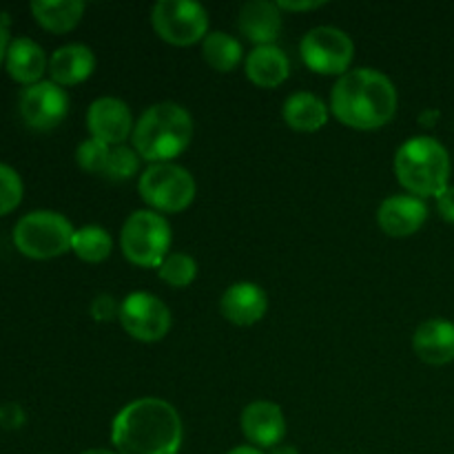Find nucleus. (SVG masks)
I'll return each mask as SVG.
<instances>
[{
	"label": "nucleus",
	"mask_w": 454,
	"mask_h": 454,
	"mask_svg": "<svg viewBox=\"0 0 454 454\" xmlns=\"http://www.w3.org/2000/svg\"><path fill=\"white\" fill-rule=\"evenodd\" d=\"M111 248H114L111 235L106 233V229L98 224H87L82 229H75L74 239H71V251L82 262H89V264L105 262L111 255Z\"/></svg>",
	"instance_id": "nucleus-24"
},
{
	"label": "nucleus",
	"mask_w": 454,
	"mask_h": 454,
	"mask_svg": "<svg viewBox=\"0 0 454 454\" xmlns=\"http://www.w3.org/2000/svg\"><path fill=\"white\" fill-rule=\"evenodd\" d=\"M18 106H20L22 120L31 129L49 131V129L58 127L69 114V96H67L65 87L56 84L53 80H40V82L22 89Z\"/></svg>",
	"instance_id": "nucleus-11"
},
{
	"label": "nucleus",
	"mask_w": 454,
	"mask_h": 454,
	"mask_svg": "<svg viewBox=\"0 0 454 454\" xmlns=\"http://www.w3.org/2000/svg\"><path fill=\"white\" fill-rule=\"evenodd\" d=\"M171 224L167 217L151 208L131 213L120 231L124 257L142 269H160L164 257L171 253Z\"/></svg>",
	"instance_id": "nucleus-6"
},
{
	"label": "nucleus",
	"mask_w": 454,
	"mask_h": 454,
	"mask_svg": "<svg viewBox=\"0 0 454 454\" xmlns=\"http://www.w3.org/2000/svg\"><path fill=\"white\" fill-rule=\"evenodd\" d=\"M9 43H12V40H9V31H7V27L0 25V62H3V60H4V56H7Z\"/></svg>",
	"instance_id": "nucleus-32"
},
{
	"label": "nucleus",
	"mask_w": 454,
	"mask_h": 454,
	"mask_svg": "<svg viewBox=\"0 0 454 454\" xmlns=\"http://www.w3.org/2000/svg\"><path fill=\"white\" fill-rule=\"evenodd\" d=\"M331 111L344 127L375 131L397 114V89L381 71L353 69L333 87Z\"/></svg>",
	"instance_id": "nucleus-2"
},
{
	"label": "nucleus",
	"mask_w": 454,
	"mask_h": 454,
	"mask_svg": "<svg viewBox=\"0 0 454 454\" xmlns=\"http://www.w3.org/2000/svg\"><path fill=\"white\" fill-rule=\"evenodd\" d=\"M74 224L62 213L31 211L22 215L13 226V244L18 251L34 260H51L71 251L74 239Z\"/></svg>",
	"instance_id": "nucleus-5"
},
{
	"label": "nucleus",
	"mask_w": 454,
	"mask_h": 454,
	"mask_svg": "<svg viewBox=\"0 0 454 454\" xmlns=\"http://www.w3.org/2000/svg\"><path fill=\"white\" fill-rule=\"evenodd\" d=\"M160 279L173 288H186L198 278V262L189 253H168L158 269Z\"/></svg>",
	"instance_id": "nucleus-25"
},
{
	"label": "nucleus",
	"mask_w": 454,
	"mask_h": 454,
	"mask_svg": "<svg viewBox=\"0 0 454 454\" xmlns=\"http://www.w3.org/2000/svg\"><path fill=\"white\" fill-rule=\"evenodd\" d=\"M239 426L244 437L257 448H275L286 434V417L282 408L266 399L248 403L239 417Z\"/></svg>",
	"instance_id": "nucleus-14"
},
{
	"label": "nucleus",
	"mask_w": 454,
	"mask_h": 454,
	"mask_svg": "<svg viewBox=\"0 0 454 454\" xmlns=\"http://www.w3.org/2000/svg\"><path fill=\"white\" fill-rule=\"evenodd\" d=\"M96 69V56L87 44H62L49 58V74L60 87H74L84 82Z\"/></svg>",
	"instance_id": "nucleus-18"
},
{
	"label": "nucleus",
	"mask_w": 454,
	"mask_h": 454,
	"mask_svg": "<svg viewBox=\"0 0 454 454\" xmlns=\"http://www.w3.org/2000/svg\"><path fill=\"white\" fill-rule=\"evenodd\" d=\"M247 78L262 89H275L286 82L291 74V60L278 44H264L255 47L244 62Z\"/></svg>",
	"instance_id": "nucleus-19"
},
{
	"label": "nucleus",
	"mask_w": 454,
	"mask_h": 454,
	"mask_svg": "<svg viewBox=\"0 0 454 454\" xmlns=\"http://www.w3.org/2000/svg\"><path fill=\"white\" fill-rule=\"evenodd\" d=\"M202 56L213 69L220 71V74H229L242 62L244 51L239 40H235L233 35L224 34V31H211L202 40Z\"/></svg>",
	"instance_id": "nucleus-23"
},
{
	"label": "nucleus",
	"mask_w": 454,
	"mask_h": 454,
	"mask_svg": "<svg viewBox=\"0 0 454 454\" xmlns=\"http://www.w3.org/2000/svg\"><path fill=\"white\" fill-rule=\"evenodd\" d=\"M120 315V304L115 301V297L111 295H98L96 300L91 301V317L96 319V322H111L114 317H118Z\"/></svg>",
	"instance_id": "nucleus-29"
},
{
	"label": "nucleus",
	"mask_w": 454,
	"mask_h": 454,
	"mask_svg": "<svg viewBox=\"0 0 454 454\" xmlns=\"http://www.w3.org/2000/svg\"><path fill=\"white\" fill-rule=\"evenodd\" d=\"M437 208L439 215H442L443 220L454 224V186L448 184L446 189L437 195Z\"/></svg>",
	"instance_id": "nucleus-30"
},
{
	"label": "nucleus",
	"mask_w": 454,
	"mask_h": 454,
	"mask_svg": "<svg viewBox=\"0 0 454 454\" xmlns=\"http://www.w3.org/2000/svg\"><path fill=\"white\" fill-rule=\"evenodd\" d=\"M220 310L224 319H229L235 326H253L269 310V297L257 284L235 282L222 295Z\"/></svg>",
	"instance_id": "nucleus-15"
},
{
	"label": "nucleus",
	"mask_w": 454,
	"mask_h": 454,
	"mask_svg": "<svg viewBox=\"0 0 454 454\" xmlns=\"http://www.w3.org/2000/svg\"><path fill=\"white\" fill-rule=\"evenodd\" d=\"M300 53L310 71L322 75L348 74L355 58V43L337 27H315L301 38Z\"/></svg>",
	"instance_id": "nucleus-9"
},
{
	"label": "nucleus",
	"mask_w": 454,
	"mask_h": 454,
	"mask_svg": "<svg viewBox=\"0 0 454 454\" xmlns=\"http://www.w3.org/2000/svg\"><path fill=\"white\" fill-rule=\"evenodd\" d=\"M284 122L300 133L319 131L328 122V106L310 91H297L284 102Z\"/></svg>",
	"instance_id": "nucleus-21"
},
{
	"label": "nucleus",
	"mask_w": 454,
	"mask_h": 454,
	"mask_svg": "<svg viewBox=\"0 0 454 454\" xmlns=\"http://www.w3.org/2000/svg\"><path fill=\"white\" fill-rule=\"evenodd\" d=\"M111 146L105 142L96 140V137H89V140L80 142V146L75 149V162L82 171L87 173H105L106 162H109Z\"/></svg>",
	"instance_id": "nucleus-27"
},
{
	"label": "nucleus",
	"mask_w": 454,
	"mask_h": 454,
	"mask_svg": "<svg viewBox=\"0 0 454 454\" xmlns=\"http://www.w3.org/2000/svg\"><path fill=\"white\" fill-rule=\"evenodd\" d=\"M22 191L25 186H22L20 176L12 167L0 162V215H7L20 204Z\"/></svg>",
	"instance_id": "nucleus-28"
},
{
	"label": "nucleus",
	"mask_w": 454,
	"mask_h": 454,
	"mask_svg": "<svg viewBox=\"0 0 454 454\" xmlns=\"http://www.w3.org/2000/svg\"><path fill=\"white\" fill-rule=\"evenodd\" d=\"M9 75L16 82L35 84L43 80V74L49 69V60L44 49L31 38H13L9 43L7 56H4Z\"/></svg>",
	"instance_id": "nucleus-20"
},
{
	"label": "nucleus",
	"mask_w": 454,
	"mask_h": 454,
	"mask_svg": "<svg viewBox=\"0 0 454 454\" xmlns=\"http://www.w3.org/2000/svg\"><path fill=\"white\" fill-rule=\"evenodd\" d=\"M182 437L180 415L158 397L127 403L111 426V442L118 454H177Z\"/></svg>",
	"instance_id": "nucleus-1"
},
{
	"label": "nucleus",
	"mask_w": 454,
	"mask_h": 454,
	"mask_svg": "<svg viewBox=\"0 0 454 454\" xmlns=\"http://www.w3.org/2000/svg\"><path fill=\"white\" fill-rule=\"evenodd\" d=\"M238 25L239 31L255 47L275 44V40L282 34V9L278 7V3L253 0V3H247L239 9Z\"/></svg>",
	"instance_id": "nucleus-17"
},
{
	"label": "nucleus",
	"mask_w": 454,
	"mask_h": 454,
	"mask_svg": "<svg viewBox=\"0 0 454 454\" xmlns=\"http://www.w3.org/2000/svg\"><path fill=\"white\" fill-rule=\"evenodd\" d=\"M278 7L282 12H310V9L324 7V3H317V0H310V3H286V0H279Z\"/></svg>",
	"instance_id": "nucleus-31"
},
{
	"label": "nucleus",
	"mask_w": 454,
	"mask_h": 454,
	"mask_svg": "<svg viewBox=\"0 0 454 454\" xmlns=\"http://www.w3.org/2000/svg\"><path fill=\"white\" fill-rule=\"evenodd\" d=\"M273 454H297V450H295V448H291V446H284V448H278V450H275Z\"/></svg>",
	"instance_id": "nucleus-34"
},
{
	"label": "nucleus",
	"mask_w": 454,
	"mask_h": 454,
	"mask_svg": "<svg viewBox=\"0 0 454 454\" xmlns=\"http://www.w3.org/2000/svg\"><path fill=\"white\" fill-rule=\"evenodd\" d=\"M450 155L439 140L417 136L403 142L395 153V176L399 184L417 198H437L450 180Z\"/></svg>",
	"instance_id": "nucleus-4"
},
{
	"label": "nucleus",
	"mask_w": 454,
	"mask_h": 454,
	"mask_svg": "<svg viewBox=\"0 0 454 454\" xmlns=\"http://www.w3.org/2000/svg\"><path fill=\"white\" fill-rule=\"evenodd\" d=\"M412 348L417 357L430 366L454 362V324L442 317L419 324L412 337Z\"/></svg>",
	"instance_id": "nucleus-16"
},
{
	"label": "nucleus",
	"mask_w": 454,
	"mask_h": 454,
	"mask_svg": "<svg viewBox=\"0 0 454 454\" xmlns=\"http://www.w3.org/2000/svg\"><path fill=\"white\" fill-rule=\"evenodd\" d=\"M151 25L164 43L189 47L208 35V13L193 0H160L151 9Z\"/></svg>",
	"instance_id": "nucleus-8"
},
{
	"label": "nucleus",
	"mask_w": 454,
	"mask_h": 454,
	"mask_svg": "<svg viewBox=\"0 0 454 454\" xmlns=\"http://www.w3.org/2000/svg\"><path fill=\"white\" fill-rule=\"evenodd\" d=\"M142 200L155 213H180L193 204L198 184L184 167L173 162L151 164L137 182Z\"/></svg>",
	"instance_id": "nucleus-7"
},
{
	"label": "nucleus",
	"mask_w": 454,
	"mask_h": 454,
	"mask_svg": "<svg viewBox=\"0 0 454 454\" xmlns=\"http://www.w3.org/2000/svg\"><path fill=\"white\" fill-rule=\"evenodd\" d=\"M428 220V207L417 195H390L377 208L380 229L390 238L415 235Z\"/></svg>",
	"instance_id": "nucleus-13"
},
{
	"label": "nucleus",
	"mask_w": 454,
	"mask_h": 454,
	"mask_svg": "<svg viewBox=\"0 0 454 454\" xmlns=\"http://www.w3.org/2000/svg\"><path fill=\"white\" fill-rule=\"evenodd\" d=\"M31 13L44 29L53 31V34H67L82 20L84 3L80 0H35L31 3Z\"/></svg>",
	"instance_id": "nucleus-22"
},
{
	"label": "nucleus",
	"mask_w": 454,
	"mask_h": 454,
	"mask_svg": "<svg viewBox=\"0 0 454 454\" xmlns=\"http://www.w3.org/2000/svg\"><path fill=\"white\" fill-rule=\"evenodd\" d=\"M193 140V118L177 102H158L149 106L131 133L133 149L151 164L171 162L184 153Z\"/></svg>",
	"instance_id": "nucleus-3"
},
{
	"label": "nucleus",
	"mask_w": 454,
	"mask_h": 454,
	"mask_svg": "<svg viewBox=\"0 0 454 454\" xmlns=\"http://www.w3.org/2000/svg\"><path fill=\"white\" fill-rule=\"evenodd\" d=\"M120 324L137 341L153 344L171 331V310L160 297L137 291L120 301Z\"/></svg>",
	"instance_id": "nucleus-10"
},
{
	"label": "nucleus",
	"mask_w": 454,
	"mask_h": 454,
	"mask_svg": "<svg viewBox=\"0 0 454 454\" xmlns=\"http://www.w3.org/2000/svg\"><path fill=\"white\" fill-rule=\"evenodd\" d=\"M131 109L120 98H98L87 111V129L91 137L109 146H118L133 133Z\"/></svg>",
	"instance_id": "nucleus-12"
},
{
	"label": "nucleus",
	"mask_w": 454,
	"mask_h": 454,
	"mask_svg": "<svg viewBox=\"0 0 454 454\" xmlns=\"http://www.w3.org/2000/svg\"><path fill=\"white\" fill-rule=\"evenodd\" d=\"M140 155L133 146L127 145H118L111 146L109 153V162H106V168L102 176H106L109 180L114 182H124L131 180L137 171H140Z\"/></svg>",
	"instance_id": "nucleus-26"
},
{
	"label": "nucleus",
	"mask_w": 454,
	"mask_h": 454,
	"mask_svg": "<svg viewBox=\"0 0 454 454\" xmlns=\"http://www.w3.org/2000/svg\"><path fill=\"white\" fill-rule=\"evenodd\" d=\"M226 454H264L260 450V448H253V446H239V448H233L231 452Z\"/></svg>",
	"instance_id": "nucleus-33"
},
{
	"label": "nucleus",
	"mask_w": 454,
	"mask_h": 454,
	"mask_svg": "<svg viewBox=\"0 0 454 454\" xmlns=\"http://www.w3.org/2000/svg\"><path fill=\"white\" fill-rule=\"evenodd\" d=\"M82 454H118V452H114V450H102V448H93V450H87V452H82Z\"/></svg>",
	"instance_id": "nucleus-35"
}]
</instances>
